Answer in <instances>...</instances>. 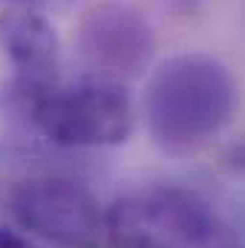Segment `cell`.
Masks as SVG:
<instances>
[{
  "label": "cell",
  "mask_w": 245,
  "mask_h": 248,
  "mask_svg": "<svg viewBox=\"0 0 245 248\" xmlns=\"http://www.w3.org/2000/svg\"><path fill=\"white\" fill-rule=\"evenodd\" d=\"M237 110V81L222 61L184 52L162 63L144 90V122L165 153H190L222 133Z\"/></svg>",
  "instance_id": "cell-1"
},
{
  "label": "cell",
  "mask_w": 245,
  "mask_h": 248,
  "mask_svg": "<svg viewBox=\"0 0 245 248\" xmlns=\"http://www.w3.org/2000/svg\"><path fill=\"white\" fill-rule=\"evenodd\" d=\"M32 127L58 147H116L136 127L124 84L84 78L44 93L26 113Z\"/></svg>",
  "instance_id": "cell-2"
},
{
  "label": "cell",
  "mask_w": 245,
  "mask_h": 248,
  "mask_svg": "<svg viewBox=\"0 0 245 248\" xmlns=\"http://www.w3.org/2000/svg\"><path fill=\"white\" fill-rule=\"evenodd\" d=\"M113 248H208L216 217L196 193L173 185L138 187L104 217Z\"/></svg>",
  "instance_id": "cell-3"
},
{
  "label": "cell",
  "mask_w": 245,
  "mask_h": 248,
  "mask_svg": "<svg viewBox=\"0 0 245 248\" xmlns=\"http://www.w3.org/2000/svg\"><path fill=\"white\" fill-rule=\"evenodd\" d=\"M0 61L6 69L0 98L20 116L61 84L58 35L38 9L12 6L0 15Z\"/></svg>",
  "instance_id": "cell-4"
},
{
  "label": "cell",
  "mask_w": 245,
  "mask_h": 248,
  "mask_svg": "<svg viewBox=\"0 0 245 248\" xmlns=\"http://www.w3.org/2000/svg\"><path fill=\"white\" fill-rule=\"evenodd\" d=\"M9 211L23 231L58 248H95L104 234L95 196L61 176H41L17 185L9 196Z\"/></svg>",
  "instance_id": "cell-5"
},
{
  "label": "cell",
  "mask_w": 245,
  "mask_h": 248,
  "mask_svg": "<svg viewBox=\"0 0 245 248\" xmlns=\"http://www.w3.org/2000/svg\"><path fill=\"white\" fill-rule=\"evenodd\" d=\"M78 49L90 69L87 78L122 84L147 66L153 55V29L136 6L101 0L81 17Z\"/></svg>",
  "instance_id": "cell-6"
},
{
  "label": "cell",
  "mask_w": 245,
  "mask_h": 248,
  "mask_svg": "<svg viewBox=\"0 0 245 248\" xmlns=\"http://www.w3.org/2000/svg\"><path fill=\"white\" fill-rule=\"evenodd\" d=\"M0 248H35V246H29V243H26L20 234L0 228Z\"/></svg>",
  "instance_id": "cell-7"
},
{
  "label": "cell",
  "mask_w": 245,
  "mask_h": 248,
  "mask_svg": "<svg viewBox=\"0 0 245 248\" xmlns=\"http://www.w3.org/2000/svg\"><path fill=\"white\" fill-rule=\"evenodd\" d=\"M3 3H12V6H26V9H38V6H46V3H66V0H3Z\"/></svg>",
  "instance_id": "cell-8"
}]
</instances>
